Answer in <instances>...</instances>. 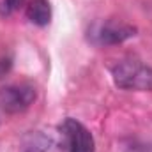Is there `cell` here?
Here are the masks:
<instances>
[{
  "label": "cell",
  "mask_w": 152,
  "mask_h": 152,
  "mask_svg": "<svg viewBox=\"0 0 152 152\" xmlns=\"http://www.w3.org/2000/svg\"><path fill=\"white\" fill-rule=\"evenodd\" d=\"M58 129L66 152H94V138L81 122L66 118Z\"/></svg>",
  "instance_id": "7a4b0ae2"
},
{
  "label": "cell",
  "mask_w": 152,
  "mask_h": 152,
  "mask_svg": "<svg viewBox=\"0 0 152 152\" xmlns=\"http://www.w3.org/2000/svg\"><path fill=\"white\" fill-rule=\"evenodd\" d=\"M36 99V90L30 85H11L0 90V108L9 113L27 110Z\"/></svg>",
  "instance_id": "3957f363"
},
{
  "label": "cell",
  "mask_w": 152,
  "mask_h": 152,
  "mask_svg": "<svg viewBox=\"0 0 152 152\" xmlns=\"http://www.w3.org/2000/svg\"><path fill=\"white\" fill-rule=\"evenodd\" d=\"M113 80L126 90H152V67L142 60L126 58L113 67Z\"/></svg>",
  "instance_id": "6da1fadb"
},
{
  "label": "cell",
  "mask_w": 152,
  "mask_h": 152,
  "mask_svg": "<svg viewBox=\"0 0 152 152\" xmlns=\"http://www.w3.org/2000/svg\"><path fill=\"white\" fill-rule=\"evenodd\" d=\"M25 0H2L0 2V14L2 16H9L12 14L14 11H18L21 5H23Z\"/></svg>",
  "instance_id": "8992f818"
},
{
  "label": "cell",
  "mask_w": 152,
  "mask_h": 152,
  "mask_svg": "<svg viewBox=\"0 0 152 152\" xmlns=\"http://www.w3.org/2000/svg\"><path fill=\"white\" fill-rule=\"evenodd\" d=\"M27 18L39 27H44L51 20V7L48 0H32L27 7Z\"/></svg>",
  "instance_id": "5b68a950"
},
{
  "label": "cell",
  "mask_w": 152,
  "mask_h": 152,
  "mask_svg": "<svg viewBox=\"0 0 152 152\" xmlns=\"http://www.w3.org/2000/svg\"><path fill=\"white\" fill-rule=\"evenodd\" d=\"M136 34V28L131 25H124V23H99L92 28L90 37L96 44L99 46H110V44H118L124 42L126 39L133 37Z\"/></svg>",
  "instance_id": "277c9868"
}]
</instances>
